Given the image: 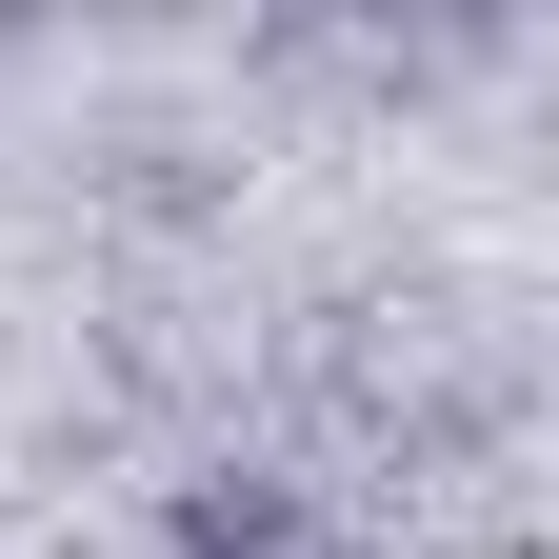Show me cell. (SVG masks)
Instances as JSON below:
<instances>
[{
    "mask_svg": "<svg viewBox=\"0 0 559 559\" xmlns=\"http://www.w3.org/2000/svg\"><path fill=\"white\" fill-rule=\"evenodd\" d=\"M160 559H340V539H320V500H300V479H260V460H221V479H180V520H160Z\"/></svg>",
    "mask_w": 559,
    "mask_h": 559,
    "instance_id": "cell-1",
    "label": "cell"
}]
</instances>
